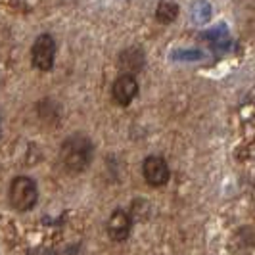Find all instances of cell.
Returning <instances> with one entry per match:
<instances>
[{"label": "cell", "instance_id": "obj_9", "mask_svg": "<svg viewBox=\"0 0 255 255\" xmlns=\"http://www.w3.org/2000/svg\"><path fill=\"white\" fill-rule=\"evenodd\" d=\"M194 58V60H198V58H202V54L200 52H179L177 54V58Z\"/></svg>", "mask_w": 255, "mask_h": 255}, {"label": "cell", "instance_id": "obj_6", "mask_svg": "<svg viewBox=\"0 0 255 255\" xmlns=\"http://www.w3.org/2000/svg\"><path fill=\"white\" fill-rule=\"evenodd\" d=\"M132 229V219L127 211L123 209H115L112 217L108 219V236L114 242H125Z\"/></svg>", "mask_w": 255, "mask_h": 255}, {"label": "cell", "instance_id": "obj_7", "mask_svg": "<svg viewBox=\"0 0 255 255\" xmlns=\"http://www.w3.org/2000/svg\"><path fill=\"white\" fill-rule=\"evenodd\" d=\"M119 67L123 69V73L134 75L136 71H140L144 67V52L140 48H127L121 52L119 56Z\"/></svg>", "mask_w": 255, "mask_h": 255}, {"label": "cell", "instance_id": "obj_3", "mask_svg": "<svg viewBox=\"0 0 255 255\" xmlns=\"http://www.w3.org/2000/svg\"><path fill=\"white\" fill-rule=\"evenodd\" d=\"M56 58V42L50 35H40L31 48V62L40 71H50Z\"/></svg>", "mask_w": 255, "mask_h": 255}, {"label": "cell", "instance_id": "obj_1", "mask_svg": "<svg viewBox=\"0 0 255 255\" xmlns=\"http://www.w3.org/2000/svg\"><path fill=\"white\" fill-rule=\"evenodd\" d=\"M92 153H94V146L85 134H71L65 138L60 148V159L67 173L77 175L90 165Z\"/></svg>", "mask_w": 255, "mask_h": 255}, {"label": "cell", "instance_id": "obj_4", "mask_svg": "<svg viewBox=\"0 0 255 255\" xmlns=\"http://www.w3.org/2000/svg\"><path fill=\"white\" fill-rule=\"evenodd\" d=\"M142 173H144V179L150 186H163L165 182H169V177H171L167 161L159 155L146 157L142 163Z\"/></svg>", "mask_w": 255, "mask_h": 255}, {"label": "cell", "instance_id": "obj_2", "mask_svg": "<svg viewBox=\"0 0 255 255\" xmlns=\"http://www.w3.org/2000/svg\"><path fill=\"white\" fill-rule=\"evenodd\" d=\"M38 200V190L35 180L29 177H15L10 186V204L15 211L33 209Z\"/></svg>", "mask_w": 255, "mask_h": 255}, {"label": "cell", "instance_id": "obj_8", "mask_svg": "<svg viewBox=\"0 0 255 255\" xmlns=\"http://www.w3.org/2000/svg\"><path fill=\"white\" fill-rule=\"evenodd\" d=\"M177 15H179V6L175 2L163 0V2H159L157 10H155V17L159 23H173L177 19Z\"/></svg>", "mask_w": 255, "mask_h": 255}, {"label": "cell", "instance_id": "obj_5", "mask_svg": "<svg viewBox=\"0 0 255 255\" xmlns=\"http://www.w3.org/2000/svg\"><path fill=\"white\" fill-rule=\"evenodd\" d=\"M112 94H114V100L119 106H123V108L128 106L138 94V83H136L134 75L123 73V75L117 77L114 87H112Z\"/></svg>", "mask_w": 255, "mask_h": 255}]
</instances>
